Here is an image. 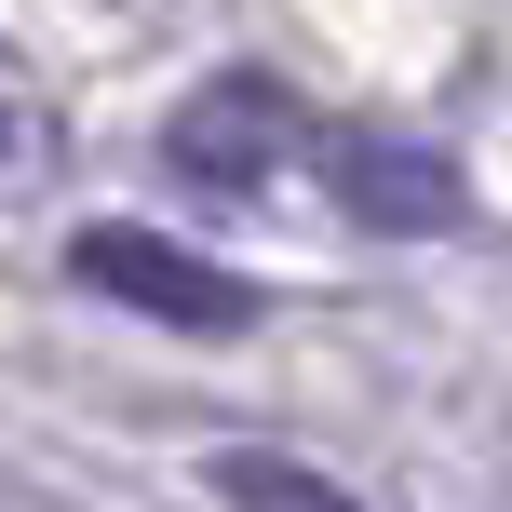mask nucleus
Returning <instances> with one entry per match:
<instances>
[{
	"label": "nucleus",
	"mask_w": 512,
	"mask_h": 512,
	"mask_svg": "<svg viewBox=\"0 0 512 512\" xmlns=\"http://www.w3.org/2000/svg\"><path fill=\"white\" fill-rule=\"evenodd\" d=\"M203 486L230 499V512H364L337 472H310V459H283V445H216L203 459Z\"/></svg>",
	"instance_id": "20e7f679"
},
{
	"label": "nucleus",
	"mask_w": 512,
	"mask_h": 512,
	"mask_svg": "<svg viewBox=\"0 0 512 512\" xmlns=\"http://www.w3.org/2000/svg\"><path fill=\"white\" fill-rule=\"evenodd\" d=\"M0 149H14V108H0Z\"/></svg>",
	"instance_id": "39448f33"
},
{
	"label": "nucleus",
	"mask_w": 512,
	"mask_h": 512,
	"mask_svg": "<svg viewBox=\"0 0 512 512\" xmlns=\"http://www.w3.org/2000/svg\"><path fill=\"white\" fill-rule=\"evenodd\" d=\"M283 149H310V135L283 122V95H256V81H216V95H189V108H176V176L256 189Z\"/></svg>",
	"instance_id": "7ed1b4c3"
},
{
	"label": "nucleus",
	"mask_w": 512,
	"mask_h": 512,
	"mask_svg": "<svg viewBox=\"0 0 512 512\" xmlns=\"http://www.w3.org/2000/svg\"><path fill=\"white\" fill-rule=\"evenodd\" d=\"M68 270L95 283V297H122V310H149V324H176V337H243V324H256V283H243V270L189 256L176 230H135V216H95V230L68 243Z\"/></svg>",
	"instance_id": "f257e3e1"
},
{
	"label": "nucleus",
	"mask_w": 512,
	"mask_h": 512,
	"mask_svg": "<svg viewBox=\"0 0 512 512\" xmlns=\"http://www.w3.org/2000/svg\"><path fill=\"white\" fill-rule=\"evenodd\" d=\"M310 176L337 189V216H351V230H391V243H418V230H459V216H472L459 162L405 149V135H310Z\"/></svg>",
	"instance_id": "f03ea898"
}]
</instances>
